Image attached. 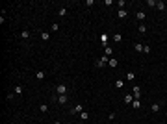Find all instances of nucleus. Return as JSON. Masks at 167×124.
<instances>
[{
    "label": "nucleus",
    "instance_id": "nucleus-26",
    "mask_svg": "<svg viewBox=\"0 0 167 124\" xmlns=\"http://www.w3.org/2000/svg\"><path fill=\"white\" fill-rule=\"evenodd\" d=\"M134 48H136L137 52H143V45H141V43H136V46H134Z\"/></svg>",
    "mask_w": 167,
    "mask_h": 124
},
{
    "label": "nucleus",
    "instance_id": "nucleus-13",
    "mask_svg": "<svg viewBox=\"0 0 167 124\" xmlns=\"http://www.w3.org/2000/svg\"><path fill=\"white\" fill-rule=\"evenodd\" d=\"M136 17H137V21H145V17H147V15H145V11H137V15H136Z\"/></svg>",
    "mask_w": 167,
    "mask_h": 124
},
{
    "label": "nucleus",
    "instance_id": "nucleus-5",
    "mask_svg": "<svg viewBox=\"0 0 167 124\" xmlns=\"http://www.w3.org/2000/svg\"><path fill=\"white\" fill-rule=\"evenodd\" d=\"M56 100H58L60 104H67V100H69V96H67V94H58V96H56Z\"/></svg>",
    "mask_w": 167,
    "mask_h": 124
},
{
    "label": "nucleus",
    "instance_id": "nucleus-25",
    "mask_svg": "<svg viewBox=\"0 0 167 124\" xmlns=\"http://www.w3.org/2000/svg\"><path fill=\"white\" fill-rule=\"evenodd\" d=\"M160 107H161V104H152V111H160Z\"/></svg>",
    "mask_w": 167,
    "mask_h": 124
},
{
    "label": "nucleus",
    "instance_id": "nucleus-27",
    "mask_svg": "<svg viewBox=\"0 0 167 124\" xmlns=\"http://www.w3.org/2000/svg\"><path fill=\"white\" fill-rule=\"evenodd\" d=\"M50 30H52V32H58V30H60V24H58V22H54V24H52V28H50Z\"/></svg>",
    "mask_w": 167,
    "mask_h": 124
},
{
    "label": "nucleus",
    "instance_id": "nucleus-4",
    "mask_svg": "<svg viewBox=\"0 0 167 124\" xmlns=\"http://www.w3.org/2000/svg\"><path fill=\"white\" fill-rule=\"evenodd\" d=\"M132 93H134V98H137V100H139V96H141V87H139V85H134Z\"/></svg>",
    "mask_w": 167,
    "mask_h": 124
},
{
    "label": "nucleus",
    "instance_id": "nucleus-2",
    "mask_svg": "<svg viewBox=\"0 0 167 124\" xmlns=\"http://www.w3.org/2000/svg\"><path fill=\"white\" fill-rule=\"evenodd\" d=\"M56 93H58V94H65L67 93V85L65 83H58V85H56Z\"/></svg>",
    "mask_w": 167,
    "mask_h": 124
},
{
    "label": "nucleus",
    "instance_id": "nucleus-9",
    "mask_svg": "<svg viewBox=\"0 0 167 124\" xmlns=\"http://www.w3.org/2000/svg\"><path fill=\"white\" fill-rule=\"evenodd\" d=\"M117 15H119V19H126V15H128V13H126V9H119V11H117Z\"/></svg>",
    "mask_w": 167,
    "mask_h": 124
},
{
    "label": "nucleus",
    "instance_id": "nucleus-15",
    "mask_svg": "<svg viewBox=\"0 0 167 124\" xmlns=\"http://www.w3.org/2000/svg\"><path fill=\"white\" fill-rule=\"evenodd\" d=\"M132 107H134V109H139V107H141V102H139V100L136 98V100L132 102Z\"/></svg>",
    "mask_w": 167,
    "mask_h": 124
},
{
    "label": "nucleus",
    "instance_id": "nucleus-29",
    "mask_svg": "<svg viewBox=\"0 0 167 124\" xmlns=\"http://www.w3.org/2000/svg\"><path fill=\"white\" fill-rule=\"evenodd\" d=\"M147 6H150V8L154 6L156 8V0H147Z\"/></svg>",
    "mask_w": 167,
    "mask_h": 124
},
{
    "label": "nucleus",
    "instance_id": "nucleus-6",
    "mask_svg": "<svg viewBox=\"0 0 167 124\" xmlns=\"http://www.w3.org/2000/svg\"><path fill=\"white\" fill-rule=\"evenodd\" d=\"M108 67H112V69H115V67H119V61H117L115 58H109V61H108Z\"/></svg>",
    "mask_w": 167,
    "mask_h": 124
},
{
    "label": "nucleus",
    "instance_id": "nucleus-23",
    "mask_svg": "<svg viewBox=\"0 0 167 124\" xmlns=\"http://www.w3.org/2000/svg\"><path fill=\"white\" fill-rule=\"evenodd\" d=\"M126 80H136V74H134L132 70H128L126 72Z\"/></svg>",
    "mask_w": 167,
    "mask_h": 124
},
{
    "label": "nucleus",
    "instance_id": "nucleus-16",
    "mask_svg": "<svg viewBox=\"0 0 167 124\" xmlns=\"http://www.w3.org/2000/svg\"><path fill=\"white\" fill-rule=\"evenodd\" d=\"M30 35H32V33L28 32V30H22V32H21V37H22V39H28Z\"/></svg>",
    "mask_w": 167,
    "mask_h": 124
},
{
    "label": "nucleus",
    "instance_id": "nucleus-24",
    "mask_svg": "<svg viewBox=\"0 0 167 124\" xmlns=\"http://www.w3.org/2000/svg\"><path fill=\"white\" fill-rule=\"evenodd\" d=\"M137 30H139V33H147V26L145 24H139V26H137Z\"/></svg>",
    "mask_w": 167,
    "mask_h": 124
},
{
    "label": "nucleus",
    "instance_id": "nucleus-14",
    "mask_svg": "<svg viewBox=\"0 0 167 124\" xmlns=\"http://www.w3.org/2000/svg\"><path fill=\"white\" fill-rule=\"evenodd\" d=\"M113 41H115V43H121V41H123V35H121V33H113Z\"/></svg>",
    "mask_w": 167,
    "mask_h": 124
},
{
    "label": "nucleus",
    "instance_id": "nucleus-31",
    "mask_svg": "<svg viewBox=\"0 0 167 124\" xmlns=\"http://www.w3.org/2000/svg\"><path fill=\"white\" fill-rule=\"evenodd\" d=\"M54 124H61V122H60V120H56V122H54Z\"/></svg>",
    "mask_w": 167,
    "mask_h": 124
},
{
    "label": "nucleus",
    "instance_id": "nucleus-3",
    "mask_svg": "<svg viewBox=\"0 0 167 124\" xmlns=\"http://www.w3.org/2000/svg\"><path fill=\"white\" fill-rule=\"evenodd\" d=\"M82 111H84V106H82V104H76V106L71 109V113H73V115H78V113H82Z\"/></svg>",
    "mask_w": 167,
    "mask_h": 124
},
{
    "label": "nucleus",
    "instance_id": "nucleus-20",
    "mask_svg": "<svg viewBox=\"0 0 167 124\" xmlns=\"http://www.w3.org/2000/svg\"><path fill=\"white\" fill-rule=\"evenodd\" d=\"M41 39H43V41H48V39H50V33H48V32H43V33H41Z\"/></svg>",
    "mask_w": 167,
    "mask_h": 124
},
{
    "label": "nucleus",
    "instance_id": "nucleus-11",
    "mask_svg": "<svg viewBox=\"0 0 167 124\" xmlns=\"http://www.w3.org/2000/svg\"><path fill=\"white\" fill-rule=\"evenodd\" d=\"M13 93H15L17 96H21V94H22V87H21V85H15V89H13Z\"/></svg>",
    "mask_w": 167,
    "mask_h": 124
},
{
    "label": "nucleus",
    "instance_id": "nucleus-8",
    "mask_svg": "<svg viewBox=\"0 0 167 124\" xmlns=\"http://www.w3.org/2000/svg\"><path fill=\"white\" fill-rule=\"evenodd\" d=\"M104 56H108V58H112V56H113V50L109 48V46H104Z\"/></svg>",
    "mask_w": 167,
    "mask_h": 124
},
{
    "label": "nucleus",
    "instance_id": "nucleus-19",
    "mask_svg": "<svg viewBox=\"0 0 167 124\" xmlns=\"http://www.w3.org/2000/svg\"><path fill=\"white\" fill-rule=\"evenodd\" d=\"M125 102H126V104H132V102H134V94H126V96H125Z\"/></svg>",
    "mask_w": 167,
    "mask_h": 124
},
{
    "label": "nucleus",
    "instance_id": "nucleus-30",
    "mask_svg": "<svg viewBox=\"0 0 167 124\" xmlns=\"http://www.w3.org/2000/svg\"><path fill=\"white\" fill-rule=\"evenodd\" d=\"M143 52H145V54H149V52H150V46H149V45H143Z\"/></svg>",
    "mask_w": 167,
    "mask_h": 124
},
{
    "label": "nucleus",
    "instance_id": "nucleus-28",
    "mask_svg": "<svg viewBox=\"0 0 167 124\" xmlns=\"http://www.w3.org/2000/svg\"><path fill=\"white\" fill-rule=\"evenodd\" d=\"M117 6H121V9H125V6H126V2H125V0H119V2H117Z\"/></svg>",
    "mask_w": 167,
    "mask_h": 124
},
{
    "label": "nucleus",
    "instance_id": "nucleus-10",
    "mask_svg": "<svg viewBox=\"0 0 167 124\" xmlns=\"http://www.w3.org/2000/svg\"><path fill=\"white\" fill-rule=\"evenodd\" d=\"M100 41H102L104 46H108V33H102V35H100Z\"/></svg>",
    "mask_w": 167,
    "mask_h": 124
},
{
    "label": "nucleus",
    "instance_id": "nucleus-7",
    "mask_svg": "<svg viewBox=\"0 0 167 124\" xmlns=\"http://www.w3.org/2000/svg\"><path fill=\"white\" fill-rule=\"evenodd\" d=\"M45 76H46V72H45V70H37L35 80H45Z\"/></svg>",
    "mask_w": 167,
    "mask_h": 124
},
{
    "label": "nucleus",
    "instance_id": "nucleus-22",
    "mask_svg": "<svg viewBox=\"0 0 167 124\" xmlns=\"http://www.w3.org/2000/svg\"><path fill=\"white\" fill-rule=\"evenodd\" d=\"M80 118H82V120H87V118H89V113H87V111H82V113H80Z\"/></svg>",
    "mask_w": 167,
    "mask_h": 124
},
{
    "label": "nucleus",
    "instance_id": "nucleus-12",
    "mask_svg": "<svg viewBox=\"0 0 167 124\" xmlns=\"http://www.w3.org/2000/svg\"><path fill=\"white\" fill-rule=\"evenodd\" d=\"M167 6H165V2H156V9H160V11H163Z\"/></svg>",
    "mask_w": 167,
    "mask_h": 124
},
{
    "label": "nucleus",
    "instance_id": "nucleus-18",
    "mask_svg": "<svg viewBox=\"0 0 167 124\" xmlns=\"http://www.w3.org/2000/svg\"><path fill=\"white\" fill-rule=\"evenodd\" d=\"M67 13H69V11H67V8H60V11H58V15H60V17H65V15H67Z\"/></svg>",
    "mask_w": 167,
    "mask_h": 124
},
{
    "label": "nucleus",
    "instance_id": "nucleus-17",
    "mask_svg": "<svg viewBox=\"0 0 167 124\" xmlns=\"http://www.w3.org/2000/svg\"><path fill=\"white\" fill-rule=\"evenodd\" d=\"M39 111L41 113H46V111H48V106H46V104H39Z\"/></svg>",
    "mask_w": 167,
    "mask_h": 124
},
{
    "label": "nucleus",
    "instance_id": "nucleus-1",
    "mask_svg": "<svg viewBox=\"0 0 167 124\" xmlns=\"http://www.w3.org/2000/svg\"><path fill=\"white\" fill-rule=\"evenodd\" d=\"M108 61H109V58H108V56H102V58H100V59L97 61V65H95V67H97V69H102V67H106V63H108Z\"/></svg>",
    "mask_w": 167,
    "mask_h": 124
},
{
    "label": "nucleus",
    "instance_id": "nucleus-21",
    "mask_svg": "<svg viewBox=\"0 0 167 124\" xmlns=\"http://www.w3.org/2000/svg\"><path fill=\"white\" fill-rule=\"evenodd\" d=\"M115 87H117V89H123V87H125V82H123V80H117V82H115Z\"/></svg>",
    "mask_w": 167,
    "mask_h": 124
}]
</instances>
